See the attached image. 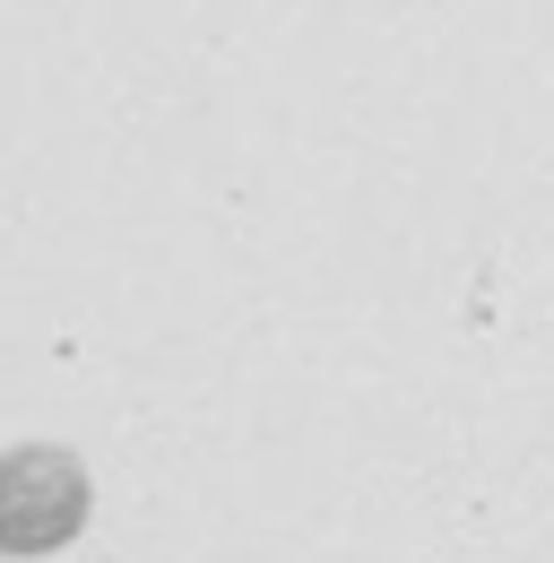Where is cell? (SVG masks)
<instances>
[{"mask_svg":"<svg viewBox=\"0 0 554 563\" xmlns=\"http://www.w3.org/2000/svg\"><path fill=\"white\" fill-rule=\"evenodd\" d=\"M96 520V468L69 442H9L0 451V563L69 555Z\"/></svg>","mask_w":554,"mask_h":563,"instance_id":"cell-1","label":"cell"}]
</instances>
